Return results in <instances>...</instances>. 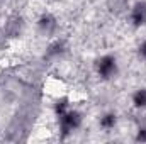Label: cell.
I'll list each match as a JSON object with an SVG mask.
<instances>
[{"instance_id": "cell-11", "label": "cell", "mask_w": 146, "mask_h": 144, "mask_svg": "<svg viewBox=\"0 0 146 144\" xmlns=\"http://www.w3.org/2000/svg\"><path fill=\"white\" fill-rule=\"evenodd\" d=\"M138 141H143V143H146V127H143V129H139V132H138V137H136Z\"/></svg>"}, {"instance_id": "cell-12", "label": "cell", "mask_w": 146, "mask_h": 144, "mask_svg": "<svg viewBox=\"0 0 146 144\" xmlns=\"http://www.w3.org/2000/svg\"><path fill=\"white\" fill-rule=\"evenodd\" d=\"M139 54H141V56L146 59V41L141 44V48H139Z\"/></svg>"}, {"instance_id": "cell-3", "label": "cell", "mask_w": 146, "mask_h": 144, "mask_svg": "<svg viewBox=\"0 0 146 144\" xmlns=\"http://www.w3.org/2000/svg\"><path fill=\"white\" fill-rule=\"evenodd\" d=\"M56 27H58V24H56V19H54L53 15L44 14V15L39 19V29H41L42 34H46V36L54 34V32H56Z\"/></svg>"}, {"instance_id": "cell-5", "label": "cell", "mask_w": 146, "mask_h": 144, "mask_svg": "<svg viewBox=\"0 0 146 144\" xmlns=\"http://www.w3.org/2000/svg\"><path fill=\"white\" fill-rule=\"evenodd\" d=\"M21 27H22V20H21V17L14 15V17L9 19V22H7V26H5V34H9L10 37L19 36Z\"/></svg>"}, {"instance_id": "cell-7", "label": "cell", "mask_w": 146, "mask_h": 144, "mask_svg": "<svg viewBox=\"0 0 146 144\" xmlns=\"http://www.w3.org/2000/svg\"><path fill=\"white\" fill-rule=\"evenodd\" d=\"M134 105L136 107H146V88L138 90L134 93Z\"/></svg>"}, {"instance_id": "cell-1", "label": "cell", "mask_w": 146, "mask_h": 144, "mask_svg": "<svg viewBox=\"0 0 146 144\" xmlns=\"http://www.w3.org/2000/svg\"><path fill=\"white\" fill-rule=\"evenodd\" d=\"M60 120H61V131H63V134H68V132H72L73 129H76L80 126L82 117H80L78 112L73 110V112H65L60 117Z\"/></svg>"}, {"instance_id": "cell-10", "label": "cell", "mask_w": 146, "mask_h": 144, "mask_svg": "<svg viewBox=\"0 0 146 144\" xmlns=\"http://www.w3.org/2000/svg\"><path fill=\"white\" fill-rule=\"evenodd\" d=\"M66 105H68V100L66 98H61V100H58V104H56V114L61 117L65 112H66Z\"/></svg>"}, {"instance_id": "cell-2", "label": "cell", "mask_w": 146, "mask_h": 144, "mask_svg": "<svg viewBox=\"0 0 146 144\" xmlns=\"http://www.w3.org/2000/svg\"><path fill=\"white\" fill-rule=\"evenodd\" d=\"M115 59L114 56H104L100 61H99V75L102 78H110L114 73H115Z\"/></svg>"}, {"instance_id": "cell-8", "label": "cell", "mask_w": 146, "mask_h": 144, "mask_svg": "<svg viewBox=\"0 0 146 144\" xmlns=\"http://www.w3.org/2000/svg\"><path fill=\"white\" fill-rule=\"evenodd\" d=\"M114 124H115V115H114V114H107V115H104L102 120H100V126L106 127V129L114 127Z\"/></svg>"}, {"instance_id": "cell-4", "label": "cell", "mask_w": 146, "mask_h": 144, "mask_svg": "<svg viewBox=\"0 0 146 144\" xmlns=\"http://www.w3.org/2000/svg\"><path fill=\"white\" fill-rule=\"evenodd\" d=\"M131 19L134 26H145L146 24V3L145 2H138L131 12Z\"/></svg>"}, {"instance_id": "cell-9", "label": "cell", "mask_w": 146, "mask_h": 144, "mask_svg": "<svg viewBox=\"0 0 146 144\" xmlns=\"http://www.w3.org/2000/svg\"><path fill=\"white\" fill-rule=\"evenodd\" d=\"M109 5L112 10H115V12H121L122 9H126L127 7V2L126 0H109Z\"/></svg>"}, {"instance_id": "cell-6", "label": "cell", "mask_w": 146, "mask_h": 144, "mask_svg": "<svg viewBox=\"0 0 146 144\" xmlns=\"http://www.w3.org/2000/svg\"><path fill=\"white\" fill-rule=\"evenodd\" d=\"M63 51H65V44L58 41V42H54V44H51V46H49V49L46 51V56H48V58H53V56L61 54Z\"/></svg>"}]
</instances>
